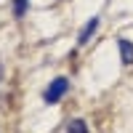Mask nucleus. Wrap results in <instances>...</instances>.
Returning <instances> with one entry per match:
<instances>
[{
    "label": "nucleus",
    "instance_id": "nucleus-5",
    "mask_svg": "<svg viewBox=\"0 0 133 133\" xmlns=\"http://www.w3.org/2000/svg\"><path fill=\"white\" fill-rule=\"evenodd\" d=\"M27 3H29V0H16V3H14V16L16 19H21L27 14Z\"/></svg>",
    "mask_w": 133,
    "mask_h": 133
},
{
    "label": "nucleus",
    "instance_id": "nucleus-2",
    "mask_svg": "<svg viewBox=\"0 0 133 133\" xmlns=\"http://www.w3.org/2000/svg\"><path fill=\"white\" fill-rule=\"evenodd\" d=\"M98 24H101V19H98V16H93V19H91V21H88V24L83 27V32H80V37H77V43H80V45H85V43H88V40H91V37L96 35Z\"/></svg>",
    "mask_w": 133,
    "mask_h": 133
},
{
    "label": "nucleus",
    "instance_id": "nucleus-1",
    "mask_svg": "<svg viewBox=\"0 0 133 133\" xmlns=\"http://www.w3.org/2000/svg\"><path fill=\"white\" fill-rule=\"evenodd\" d=\"M66 91H69V80H66V77H56V80L45 88L43 98H45L48 104H56V101H61V98L66 96Z\"/></svg>",
    "mask_w": 133,
    "mask_h": 133
},
{
    "label": "nucleus",
    "instance_id": "nucleus-4",
    "mask_svg": "<svg viewBox=\"0 0 133 133\" xmlns=\"http://www.w3.org/2000/svg\"><path fill=\"white\" fill-rule=\"evenodd\" d=\"M66 133H88L85 120H72V123L66 125Z\"/></svg>",
    "mask_w": 133,
    "mask_h": 133
},
{
    "label": "nucleus",
    "instance_id": "nucleus-3",
    "mask_svg": "<svg viewBox=\"0 0 133 133\" xmlns=\"http://www.w3.org/2000/svg\"><path fill=\"white\" fill-rule=\"evenodd\" d=\"M117 45H120L123 64H133V43H130V40H117Z\"/></svg>",
    "mask_w": 133,
    "mask_h": 133
}]
</instances>
